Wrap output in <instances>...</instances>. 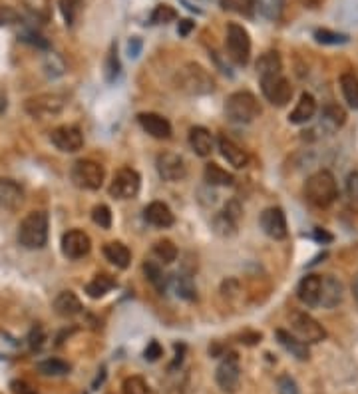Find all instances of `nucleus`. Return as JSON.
I'll use <instances>...</instances> for the list:
<instances>
[{"mask_svg": "<svg viewBox=\"0 0 358 394\" xmlns=\"http://www.w3.org/2000/svg\"><path fill=\"white\" fill-rule=\"evenodd\" d=\"M306 202L315 207H328L338 197V187L335 175L328 170H321L313 173L305 183Z\"/></svg>", "mask_w": 358, "mask_h": 394, "instance_id": "nucleus-1", "label": "nucleus"}, {"mask_svg": "<svg viewBox=\"0 0 358 394\" xmlns=\"http://www.w3.org/2000/svg\"><path fill=\"white\" fill-rule=\"evenodd\" d=\"M175 86L178 90L190 94V96H203L215 90V80L203 66L190 62L183 68H179L175 74Z\"/></svg>", "mask_w": 358, "mask_h": 394, "instance_id": "nucleus-2", "label": "nucleus"}, {"mask_svg": "<svg viewBox=\"0 0 358 394\" xmlns=\"http://www.w3.org/2000/svg\"><path fill=\"white\" fill-rule=\"evenodd\" d=\"M48 241V215L30 212L18 225V243L24 249H42Z\"/></svg>", "mask_w": 358, "mask_h": 394, "instance_id": "nucleus-3", "label": "nucleus"}, {"mask_svg": "<svg viewBox=\"0 0 358 394\" xmlns=\"http://www.w3.org/2000/svg\"><path fill=\"white\" fill-rule=\"evenodd\" d=\"M261 114V104L255 94L241 90L227 98L225 102V116L233 124H249Z\"/></svg>", "mask_w": 358, "mask_h": 394, "instance_id": "nucleus-4", "label": "nucleus"}, {"mask_svg": "<svg viewBox=\"0 0 358 394\" xmlns=\"http://www.w3.org/2000/svg\"><path fill=\"white\" fill-rule=\"evenodd\" d=\"M70 178H72V181H74L76 187L96 192V190H100V187H102V183H104L105 171H104V168L98 163V161L80 160V161H76L74 166H72Z\"/></svg>", "mask_w": 358, "mask_h": 394, "instance_id": "nucleus-5", "label": "nucleus"}, {"mask_svg": "<svg viewBox=\"0 0 358 394\" xmlns=\"http://www.w3.org/2000/svg\"><path fill=\"white\" fill-rule=\"evenodd\" d=\"M225 46H227V54L231 58L235 64L245 66L251 58V38H249V33L243 28L241 24L237 22H231L227 26V40H225Z\"/></svg>", "mask_w": 358, "mask_h": 394, "instance_id": "nucleus-6", "label": "nucleus"}, {"mask_svg": "<svg viewBox=\"0 0 358 394\" xmlns=\"http://www.w3.org/2000/svg\"><path fill=\"white\" fill-rule=\"evenodd\" d=\"M291 329L295 330L296 337H299L301 341H305L306 344H308V342H321L327 339V330H325V327L316 319H313L308 313H303V311L291 313Z\"/></svg>", "mask_w": 358, "mask_h": 394, "instance_id": "nucleus-7", "label": "nucleus"}, {"mask_svg": "<svg viewBox=\"0 0 358 394\" xmlns=\"http://www.w3.org/2000/svg\"><path fill=\"white\" fill-rule=\"evenodd\" d=\"M241 381V364H239V357L235 352H229L223 357L219 362L217 371H215V383L221 388L223 393L233 394L239 386Z\"/></svg>", "mask_w": 358, "mask_h": 394, "instance_id": "nucleus-8", "label": "nucleus"}, {"mask_svg": "<svg viewBox=\"0 0 358 394\" xmlns=\"http://www.w3.org/2000/svg\"><path fill=\"white\" fill-rule=\"evenodd\" d=\"M261 90H263V96L273 106L279 108L287 106L291 102V98H293V86H291V82L283 74L261 78Z\"/></svg>", "mask_w": 358, "mask_h": 394, "instance_id": "nucleus-9", "label": "nucleus"}, {"mask_svg": "<svg viewBox=\"0 0 358 394\" xmlns=\"http://www.w3.org/2000/svg\"><path fill=\"white\" fill-rule=\"evenodd\" d=\"M139 185H142L139 173L132 168H124L117 171L110 183V195L116 199H132L139 192Z\"/></svg>", "mask_w": 358, "mask_h": 394, "instance_id": "nucleus-10", "label": "nucleus"}, {"mask_svg": "<svg viewBox=\"0 0 358 394\" xmlns=\"http://www.w3.org/2000/svg\"><path fill=\"white\" fill-rule=\"evenodd\" d=\"M66 106V100L58 94H40L26 100V112L34 117H46L60 114Z\"/></svg>", "mask_w": 358, "mask_h": 394, "instance_id": "nucleus-11", "label": "nucleus"}, {"mask_svg": "<svg viewBox=\"0 0 358 394\" xmlns=\"http://www.w3.org/2000/svg\"><path fill=\"white\" fill-rule=\"evenodd\" d=\"M156 166H158L159 178L166 181H181L187 175L185 160L181 156H178V153H171V151L159 153Z\"/></svg>", "mask_w": 358, "mask_h": 394, "instance_id": "nucleus-12", "label": "nucleus"}, {"mask_svg": "<svg viewBox=\"0 0 358 394\" xmlns=\"http://www.w3.org/2000/svg\"><path fill=\"white\" fill-rule=\"evenodd\" d=\"M50 141L64 153H74L84 146V136L76 126H60V128L52 129Z\"/></svg>", "mask_w": 358, "mask_h": 394, "instance_id": "nucleus-13", "label": "nucleus"}, {"mask_svg": "<svg viewBox=\"0 0 358 394\" xmlns=\"http://www.w3.org/2000/svg\"><path fill=\"white\" fill-rule=\"evenodd\" d=\"M92 241L82 229H70L62 235V253L68 259H82L90 253Z\"/></svg>", "mask_w": 358, "mask_h": 394, "instance_id": "nucleus-14", "label": "nucleus"}, {"mask_svg": "<svg viewBox=\"0 0 358 394\" xmlns=\"http://www.w3.org/2000/svg\"><path fill=\"white\" fill-rule=\"evenodd\" d=\"M259 224H261V229L265 231V235H269L275 241H283L287 233H289L287 219H284V214L281 207H269V209H265L263 214H261Z\"/></svg>", "mask_w": 358, "mask_h": 394, "instance_id": "nucleus-15", "label": "nucleus"}, {"mask_svg": "<svg viewBox=\"0 0 358 394\" xmlns=\"http://www.w3.org/2000/svg\"><path fill=\"white\" fill-rule=\"evenodd\" d=\"M24 203V190L14 180L0 178V209L14 212Z\"/></svg>", "mask_w": 358, "mask_h": 394, "instance_id": "nucleus-16", "label": "nucleus"}, {"mask_svg": "<svg viewBox=\"0 0 358 394\" xmlns=\"http://www.w3.org/2000/svg\"><path fill=\"white\" fill-rule=\"evenodd\" d=\"M137 122L139 126L148 132L149 136L158 139H169L171 138V124L163 116L159 114H154V112H144L137 116Z\"/></svg>", "mask_w": 358, "mask_h": 394, "instance_id": "nucleus-17", "label": "nucleus"}, {"mask_svg": "<svg viewBox=\"0 0 358 394\" xmlns=\"http://www.w3.org/2000/svg\"><path fill=\"white\" fill-rule=\"evenodd\" d=\"M342 295H345L342 283L337 277H333V275L321 277V301H318V305H323L327 309H335L337 305H340Z\"/></svg>", "mask_w": 358, "mask_h": 394, "instance_id": "nucleus-18", "label": "nucleus"}, {"mask_svg": "<svg viewBox=\"0 0 358 394\" xmlns=\"http://www.w3.org/2000/svg\"><path fill=\"white\" fill-rule=\"evenodd\" d=\"M275 337H277V341H279V344L283 347L284 351L291 352V357H295L296 361H308L311 359L308 344L305 341H301L296 335H291L289 330L279 329L275 332Z\"/></svg>", "mask_w": 358, "mask_h": 394, "instance_id": "nucleus-19", "label": "nucleus"}, {"mask_svg": "<svg viewBox=\"0 0 358 394\" xmlns=\"http://www.w3.org/2000/svg\"><path fill=\"white\" fill-rule=\"evenodd\" d=\"M296 297L306 307H316L321 301V277L318 275H306L301 279L296 287Z\"/></svg>", "mask_w": 358, "mask_h": 394, "instance_id": "nucleus-20", "label": "nucleus"}, {"mask_svg": "<svg viewBox=\"0 0 358 394\" xmlns=\"http://www.w3.org/2000/svg\"><path fill=\"white\" fill-rule=\"evenodd\" d=\"M144 217H146V221H148L149 225L159 227V229L171 227L173 221H175V217H173V214H171V209H169L168 205H166L163 202L149 203L148 207L144 209Z\"/></svg>", "mask_w": 358, "mask_h": 394, "instance_id": "nucleus-21", "label": "nucleus"}, {"mask_svg": "<svg viewBox=\"0 0 358 394\" xmlns=\"http://www.w3.org/2000/svg\"><path fill=\"white\" fill-rule=\"evenodd\" d=\"M219 151H221L223 158L229 161L233 168H237V170H241V168H245V166L249 163L247 151H245L241 146H237L233 139L225 138V136L219 138Z\"/></svg>", "mask_w": 358, "mask_h": 394, "instance_id": "nucleus-22", "label": "nucleus"}, {"mask_svg": "<svg viewBox=\"0 0 358 394\" xmlns=\"http://www.w3.org/2000/svg\"><path fill=\"white\" fill-rule=\"evenodd\" d=\"M54 311L64 319H70L82 313V303L76 297L72 291H62L58 297L54 299Z\"/></svg>", "mask_w": 358, "mask_h": 394, "instance_id": "nucleus-23", "label": "nucleus"}, {"mask_svg": "<svg viewBox=\"0 0 358 394\" xmlns=\"http://www.w3.org/2000/svg\"><path fill=\"white\" fill-rule=\"evenodd\" d=\"M316 114V100L313 94H303L301 100L296 102L295 110L291 112V116H289V122L291 124H296V126H301V124H306V122H311Z\"/></svg>", "mask_w": 358, "mask_h": 394, "instance_id": "nucleus-24", "label": "nucleus"}, {"mask_svg": "<svg viewBox=\"0 0 358 394\" xmlns=\"http://www.w3.org/2000/svg\"><path fill=\"white\" fill-rule=\"evenodd\" d=\"M190 146L197 156H201V158L211 156V151H213V138H211L209 129L203 128V126H195V128H191Z\"/></svg>", "mask_w": 358, "mask_h": 394, "instance_id": "nucleus-25", "label": "nucleus"}, {"mask_svg": "<svg viewBox=\"0 0 358 394\" xmlns=\"http://www.w3.org/2000/svg\"><path fill=\"white\" fill-rule=\"evenodd\" d=\"M347 122V112L337 104H328L323 108V114H321V126L323 129H327L328 134L337 132L338 128H342Z\"/></svg>", "mask_w": 358, "mask_h": 394, "instance_id": "nucleus-26", "label": "nucleus"}, {"mask_svg": "<svg viewBox=\"0 0 358 394\" xmlns=\"http://www.w3.org/2000/svg\"><path fill=\"white\" fill-rule=\"evenodd\" d=\"M257 74L259 80L261 78H269L275 74H283V62H281V56L277 52H265L259 60H257Z\"/></svg>", "mask_w": 358, "mask_h": 394, "instance_id": "nucleus-27", "label": "nucleus"}, {"mask_svg": "<svg viewBox=\"0 0 358 394\" xmlns=\"http://www.w3.org/2000/svg\"><path fill=\"white\" fill-rule=\"evenodd\" d=\"M104 255L105 259H108L112 265H116L117 269H127L129 261H132V253H129V249H127L124 243H120V241H112V243H108V245L104 247Z\"/></svg>", "mask_w": 358, "mask_h": 394, "instance_id": "nucleus-28", "label": "nucleus"}, {"mask_svg": "<svg viewBox=\"0 0 358 394\" xmlns=\"http://www.w3.org/2000/svg\"><path fill=\"white\" fill-rule=\"evenodd\" d=\"M203 175H205V181H207L209 185H223V187H227V185H233V183H235L233 173L223 170L221 166H217V163H207Z\"/></svg>", "mask_w": 358, "mask_h": 394, "instance_id": "nucleus-29", "label": "nucleus"}, {"mask_svg": "<svg viewBox=\"0 0 358 394\" xmlns=\"http://www.w3.org/2000/svg\"><path fill=\"white\" fill-rule=\"evenodd\" d=\"M114 287H116V279L102 273V275H96V277L86 285V293L92 299H100L104 297L105 293H110Z\"/></svg>", "mask_w": 358, "mask_h": 394, "instance_id": "nucleus-30", "label": "nucleus"}, {"mask_svg": "<svg viewBox=\"0 0 358 394\" xmlns=\"http://www.w3.org/2000/svg\"><path fill=\"white\" fill-rule=\"evenodd\" d=\"M340 90H342V96L347 100L348 106L358 110V76H354L352 72L340 76Z\"/></svg>", "mask_w": 358, "mask_h": 394, "instance_id": "nucleus-31", "label": "nucleus"}, {"mask_svg": "<svg viewBox=\"0 0 358 394\" xmlns=\"http://www.w3.org/2000/svg\"><path fill=\"white\" fill-rule=\"evenodd\" d=\"M144 273H146V279H148L149 283L156 287V291L166 293V289H168V279L163 275V269H161L159 263H156V261H146V263H144Z\"/></svg>", "mask_w": 358, "mask_h": 394, "instance_id": "nucleus-32", "label": "nucleus"}, {"mask_svg": "<svg viewBox=\"0 0 358 394\" xmlns=\"http://www.w3.org/2000/svg\"><path fill=\"white\" fill-rule=\"evenodd\" d=\"M173 289L178 293L179 297L185 299V301H193L197 297V291H195V285H193V279L187 275V273H178L173 275Z\"/></svg>", "mask_w": 358, "mask_h": 394, "instance_id": "nucleus-33", "label": "nucleus"}, {"mask_svg": "<svg viewBox=\"0 0 358 394\" xmlns=\"http://www.w3.org/2000/svg\"><path fill=\"white\" fill-rule=\"evenodd\" d=\"M36 371L44 376H62L70 373V364L60 359H46L36 364Z\"/></svg>", "mask_w": 358, "mask_h": 394, "instance_id": "nucleus-34", "label": "nucleus"}, {"mask_svg": "<svg viewBox=\"0 0 358 394\" xmlns=\"http://www.w3.org/2000/svg\"><path fill=\"white\" fill-rule=\"evenodd\" d=\"M221 8L241 16H253L257 8V0H221Z\"/></svg>", "mask_w": 358, "mask_h": 394, "instance_id": "nucleus-35", "label": "nucleus"}, {"mask_svg": "<svg viewBox=\"0 0 358 394\" xmlns=\"http://www.w3.org/2000/svg\"><path fill=\"white\" fill-rule=\"evenodd\" d=\"M120 58H117V48L116 44H112L110 46V52L105 56V64H104V76H105V82L108 84H112V82H116V78L120 76Z\"/></svg>", "mask_w": 358, "mask_h": 394, "instance_id": "nucleus-36", "label": "nucleus"}, {"mask_svg": "<svg viewBox=\"0 0 358 394\" xmlns=\"http://www.w3.org/2000/svg\"><path fill=\"white\" fill-rule=\"evenodd\" d=\"M257 8L267 21H279L284 8V0H257Z\"/></svg>", "mask_w": 358, "mask_h": 394, "instance_id": "nucleus-37", "label": "nucleus"}, {"mask_svg": "<svg viewBox=\"0 0 358 394\" xmlns=\"http://www.w3.org/2000/svg\"><path fill=\"white\" fill-rule=\"evenodd\" d=\"M154 255L158 257L161 263L168 265V263H173L178 259V247L173 245L169 239H161L154 245Z\"/></svg>", "mask_w": 358, "mask_h": 394, "instance_id": "nucleus-38", "label": "nucleus"}, {"mask_svg": "<svg viewBox=\"0 0 358 394\" xmlns=\"http://www.w3.org/2000/svg\"><path fill=\"white\" fill-rule=\"evenodd\" d=\"M345 193H347L348 207H350L352 212H358V171H350V173H348Z\"/></svg>", "mask_w": 358, "mask_h": 394, "instance_id": "nucleus-39", "label": "nucleus"}, {"mask_svg": "<svg viewBox=\"0 0 358 394\" xmlns=\"http://www.w3.org/2000/svg\"><path fill=\"white\" fill-rule=\"evenodd\" d=\"M178 21V11L169 4H158L151 12V22L154 24H169V22Z\"/></svg>", "mask_w": 358, "mask_h": 394, "instance_id": "nucleus-40", "label": "nucleus"}, {"mask_svg": "<svg viewBox=\"0 0 358 394\" xmlns=\"http://www.w3.org/2000/svg\"><path fill=\"white\" fill-rule=\"evenodd\" d=\"M315 40L318 44H330V46H338V44H347L348 36L347 34L333 33V30H327V28H318V30H315Z\"/></svg>", "mask_w": 358, "mask_h": 394, "instance_id": "nucleus-41", "label": "nucleus"}, {"mask_svg": "<svg viewBox=\"0 0 358 394\" xmlns=\"http://www.w3.org/2000/svg\"><path fill=\"white\" fill-rule=\"evenodd\" d=\"M84 0H60V12H62L64 21L68 26H72L78 18V12L82 8Z\"/></svg>", "mask_w": 358, "mask_h": 394, "instance_id": "nucleus-42", "label": "nucleus"}, {"mask_svg": "<svg viewBox=\"0 0 358 394\" xmlns=\"http://www.w3.org/2000/svg\"><path fill=\"white\" fill-rule=\"evenodd\" d=\"M122 390L124 394H149V386L142 376H129L122 384Z\"/></svg>", "mask_w": 358, "mask_h": 394, "instance_id": "nucleus-43", "label": "nucleus"}, {"mask_svg": "<svg viewBox=\"0 0 358 394\" xmlns=\"http://www.w3.org/2000/svg\"><path fill=\"white\" fill-rule=\"evenodd\" d=\"M92 221L96 225H100L102 229H110L112 227V212H110V207L104 205V203L96 205L92 209Z\"/></svg>", "mask_w": 358, "mask_h": 394, "instance_id": "nucleus-44", "label": "nucleus"}, {"mask_svg": "<svg viewBox=\"0 0 358 394\" xmlns=\"http://www.w3.org/2000/svg\"><path fill=\"white\" fill-rule=\"evenodd\" d=\"M213 225H215V231L221 235H233L235 233V229H237V224H235L233 219H229L223 212L215 217Z\"/></svg>", "mask_w": 358, "mask_h": 394, "instance_id": "nucleus-45", "label": "nucleus"}, {"mask_svg": "<svg viewBox=\"0 0 358 394\" xmlns=\"http://www.w3.org/2000/svg\"><path fill=\"white\" fill-rule=\"evenodd\" d=\"M277 393L279 394H301L299 390V384L289 376V374H283L277 378Z\"/></svg>", "mask_w": 358, "mask_h": 394, "instance_id": "nucleus-46", "label": "nucleus"}, {"mask_svg": "<svg viewBox=\"0 0 358 394\" xmlns=\"http://www.w3.org/2000/svg\"><path fill=\"white\" fill-rule=\"evenodd\" d=\"M21 21V14L11 8V6H2L0 4V28L2 26H11V24H16Z\"/></svg>", "mask_w": 358, "mask_h": 394, "instance_id": "nucleus-47", "label": "nucleus"}, {"mask_svg": "<svg viewBox=\"0 0 358 394\" xmlns=\"http://www.w3.org/2000/svg\"><path fill=\"white\" fill-rule=\"evenodd\" d=\"M163 354V349H161V344L158 341H151L148 344V349L144 351V359L149 362H156Z\"/></svg>", "mask_w": 358, "mask_h": 394, "instance_id": "nucleus-48", "label": "nucleus"}, {"mask_svg": "<svg viewBox=\"0 0 358 394\" xmlns=\"http://www.w3.org/2000/svg\"><path fill=\"white\" fill-rule=\"evenodd\" d=\"M21 40H24V42H30L34 44V46H38V48H46L48 46V42L44 40L42 36L38 33H34V30H28V33H22Z\"/></svg>", "mask_w": 358, "mask_h": 394, "instance_id": "nucleus-49", "label": "nucleus"}, {"mask_svg": "<svg viewBox=\"0 0 358 394\" xmlns=\"http://www.w3.org/2000/svg\"><path fill=\"white\" fill-rule=\"evenodd\" d=\"M223 214L227 215L229 219H233L235 224H239V219H241V205H239L237 202H229L227 205H225Z\"/></svg>", "mask_w": 358, "mask_h": 394, "instance_id": "nucleus-50", "label": "nucleus"}, {"mask_svg": "<svg viewBox=\"0 0 358 394\" xmlns=\"http://www.w3.org/2000/svg\"><path fill=\"white\" fill-rule=\"evenodd\" d=\"M142 46H144L142 40H139L137 36H134V38L127 42V56H129V58H137V56L142 54Z\"/></svg>", "mask_w": 358, "mask_h": 394, "instance_id": "nucleus-51", "label": "nucleus"}, {"mask_svg": "<svg viewBox=\"0 0 358 394\" xmlns=\"http://www.w3.org/2000/svg\"><path fill=\"white\" fill-rule=\"evenodd\" d=\"M11 388L14 394H34V390H32L30 386L26 383H22V381H14V383L11 384Z\"/></svg>", "mask_w": 358, "mask_h": 394, "instance_id": "nucleus-52", "label": "nucleus"}, {"mask_svg": "<svg viewBox=\"0 0 358 394\" xmlns=\"http://www.w3.org/2000/svg\"><path fill=\"white\" fill-rule=\"evenodd\" d=\"M44 342V335L40 329H34L30 335V347L32 349H40Z\"/></svg>", "mask_w": 358, "mask_h": 394, "instance_id": "nucleus-53", "label": "nucleus"}, {"mask_svg": "<svg viewBox=\"0 0 358 394\" xmlns=\"http://www.w3.org/2000/svg\"><path fill=\"white\" fill-rule=\"evenodd\" d=\"M305 8H311V11H315V8H321L323 6V2L325 0H299Z\"/></svg>", "mask_w": 358, "mask_h": 394, "instance_id": "nucleus-54", "label": "nucleus"}, {"mask_svg": "<svg viewBox=\"0 0 358 394\" xmlns=\"http://www.w3.org/2000/svg\"><path fill=\"white\" fill-rule=\"evenodd\" d=\"M315 239L316 241H325V243H328V241H333V235L323 231V229H315Z\"/></svg>", "mask_w": 358, "mask_h": 394, "instance_id": "nucleus-55", "label": "nucleus"}, {"mask_svg": "<svg viewBox=\"0 0 358 394\" xmlns=\"http://www.w3.org/2000/svg\"><path fill=\"white\" fill-rule=\"evenodd\" d=\"M175 352H178V354H175V362L171 364V369H175L178 364H181V361H183V352H185V347H183V344H175Z\"/></svg>", "mask_w": 358, "mask_h": 394, "instance_id": "nucleus-56", "label": "nucleus"}, {"mask_svg": "<svg viewBox=\"0 0 358 394\" xmlns=\"http://www.w3.org/2000/svg\"><path fill=\"white\" fill-rule=\"evenodd\" d=\"M191 28H193V22H191V21H181V22H179V34H181V36H187Z\"/></svg>", "mask_w": 358, "mask_h": 394, "instance_id": "nucleus-57", "label": "nucleus"}, {"mask_svg": "<svg viewBox=\"0 0 358 394\" xmlns=\"http://www.w3.org/2000/svg\"><path fill=\"white\" fill-rule=\"evenodd\" d=\"M352 295H354V299H357L358 303V277L354 279V283H352Z\"/></svg>", "mask_w": 358, "mask_h": 394, "instance_id": "nucleus-58", "label": "nucleus"}]
</instances>
